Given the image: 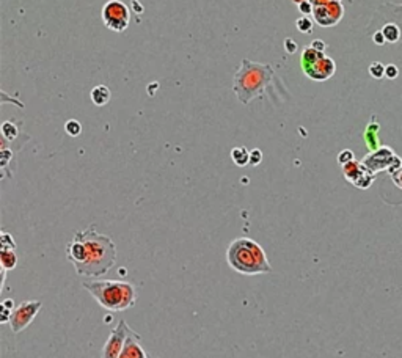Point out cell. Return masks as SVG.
I'll list each match as a JSON object with an SVG mask.
<instances>
[{"mask_svg": "<svg viewBox=\"0 0 402 358\" xmlns=\"http://www.w3.org/2000/svg\"><path fill=\"white\" fill-rule=\"evenodd\" d=\"M391 179L394 181V184L398 185V187H401V189H402V168H401L399 171H396V173H394V175H391Z\"/></svg>", "mask_w": 402, "mask_h": 358, "instance_id": "obj_31", "label": "cell"}, {"mask_svg": "<svg viewBox=\"0 0 402 358\" xmlns=\"http://www.w3.org/2000/svg\"><path fill=\"white\" fill-rule=\"evenodd\" d=\"M401 159H402V157H401Z\"/></svg>", "mask_w": 402, "mask_h": 358, "instance_id": "obj_34", "label": "cell"}, {"mask_svg": "<svg viewBox=\"0 0 402 358\" xmlns=\"http://www.w3.org/2000/svg\"><path fill=\"white\" fill-rule=\"evenodd\" d=\"M297 43L294 41V39L291 38H287L285 39V50L287 52V54H296V50H297Z\"/></svg>", "mask_w": 402, "mask_h": 358, "instance_id": "obj_29", "label": "cell"}, {"mask_svg": "<svg viewBox=\"0 0 402 358\" xmlns=\"http://www.w3.org/2000/svg\"><path fill=\"white\" fill-rule=\"evenodd\" d=\"M261 162H263V152H261V149H258V148L251 149V152H250V163L253 165V167H256V165H259Z\"/></svg>", "mask_w": 402, "mask_h": 358, "instance_id": "obj_26", "label": "cell"}, {"mask_svg": "<svg viewBox=\"0 0 402 358\" xmlns=\"http://www.w3.org/2000/svg\"><path fill=\"white\" fill-rule=\"evenodd\" d=\"M226 264L240 275L272 274L273 267L261 245L250 237H237L226 248Z\"/></svg>", "mask_w": 402, "mask_h": 358, "instance_id": "obj_2", "label": "cell"}, {"mask_svg": "<svg viewBox=\"0 0 402 358\" xmlns=\"http://www.w3.org/2000/svg\"><path fill=\"white\" fill-rule=\"evenodd\" d=\"M379 124L377 123H369V126L365 130V142L368 145V148L371 151L379 149V138H377V132H379Z\"/></svg>", "mask_w": 402, "mask_h": 358, "instance_id": "obj_16", "label": "cell"}, {"mask_svg": "<svg viewBox=\"0 0 402 358\" xmlns=\"http://www.w3.org/2000/svg\"><path fill=\"white\" fill-rule=\"evenodd\" d=\"M119 358H150L148 354L145 352V349L140 344V335L132 331V333L127 336L126 344L123 347V352L119 355Z\"/></svg>", "mask_w": 402, "mask_h": 358, "instance_id": "obj_12", "label": "cell"}, {"mask_svg": "<svg viewBox=\"0 0 402 358\" xmlns=\"http://www.w3.org/2000/svg\"><path fill=\"white\" fill-rule=\"evenodd\" d=\"M352 161H355V156H353V152L351 149H343L338 154V163L341 165V167L346 165V163L352 162Z\"/></svg>", "mask_w": 402, "mask_h": 358, "instance_id": "obj_24", "label": "cell"}, {"mask_svg": "<svg viewBox=\"0 0 402 358\" xmlns=\"http://www.w3.org/2000/svg\"><path fill=\"white\" fill-rule=\"evenodd\" d=\"M333 0H311V3L314 6H319V5H325V3H330Z\"/></svg>", "mask_w": 402, "mask_h": 358, "instance_id": "obj_32", "label": "cell"}, {"mask_svg": "<svg viewBox=\"0 0 402 358\" xmlns=\"http://www.w3.org/2000/svg\"><path fill=\"white\" fill-rule=\"evenodd\" d=\"M132 331L134 330L127 325L126 321L119 319L117 327L110 331L109 338H107V341L102 347V352H100V358H119L127 336H129Z\"/></svg>", "mask_w": 402, "mask_h": 358, "instance_id": "obj_7", "label": "cell"}, {"mask_svg": "<svg viewBox=\"0 0 402 358\" xmlns=\"http://www.w3.org/2000/svg\"><path fill=\"white\" fill-rule=\"evenodd\" d=\"M372 43L376 44V46H384L385 43H386V39H385V36H384V33H382V30H376L372 33Z\"/></svg>", "mask_w": 402, "mask_h": 358, "instance_id": "obj_28", "label": "cell"}, {"mask_svg": "<svg viewBox=\"0 0 402 358\" xmlns=\"http://www.w3.org/2000/svg\"><path fill=\"white\" fill-rule=\"evenodd\" d=\"M91 101L95 105H98V107H104V105H107L110 102V99H112V93L110 90L105 87V85H96L95 88L91 90Z\"/></svg>", "mask_w": 402, "mask_h": 358, "instance_id": "obj_14", "label": "cell"}, {"mask_svg": "<svg viewBox=\"0 0 402 358\" xmlns=\"http://www.w3.org/2000/svg\"><path fill=\"white\" fill-rule=\"evenodd\" d=\"M380 30H382V33H384L386 43H390V44H396L402 39V32L399 29V25L394 24V22L385 24Z\"/></svg>", "mask_w": 402, "mask_h": 358, "instance_id": "obj_15", "label": "cell"}, {"mask_svg": "<svg viewBox=\"0 0 402 358\" xmlns=\"http://www.w3.org/2000/svg\"><path fill=\"white\" fill-rule=\"evenodd\" d=\"M93 298L107 311H126L137 300V288L129 281L112 280H90L82 283Z\"/></svg>", "mask_w": 402, "mask_h": 358, "instance_id": "obj_4", "label": "cell"}, {"mask_svg": "<svg viewBox=\"0 0 402 358\" xmlns=\"http://www.w3.org/2000/svg\"><path fill=\"white\" fill-rule=\"evenodd\" d=\"M388 22L398 24L402 32V3L396 5V3L386 2L384 5H380L376 11V15L372 17L369 27H372L374 32H376V30H380Z\"/></svg>", "mask_w": 402, "mask_h": 358, "instance_id": "obj_10", "label": "cell"}, {"mask_svg": "<svg viewBox=\"0 0 402 358\" xmlns=\"http://www.w3.org/2000/svg\"><path fill=\"white\" fill-rule=\"evenodd\" d=\"M19 135V129L15 121H5L2 124V138L6 142H15Z\"/></svg>", "mask_w": 402, "mask_h": 358, "instance_id": "obj_19", "label": "cell"}, {"mask_svg": "<svg viewBox=\"0 0 402 358\" xmlns=\"http://www.w3.org/2000/svg\"><path fill=\"white\" fill-rule=\"evenodd\" d=\"M65 132L69 137H79L82 134V124H80L77 119H68L65 124Z\"/></svg>", "mask_w": 402, "mask_h": 358, "instance_id": "obj_20", "label": "cell"}, {"mask_svg": "<svg viewBox=\"0 0 402 358\" xmlns=\"http://www.w3.org/2000/svg\"><path fill=\"white\" fill-rule=\"evenodd\" d=\"M231 159L237 167H245L250 163V151L245 146H236L231 149Z\"/></svg>", "mask_w": 402, "mask_h": 358, "instance_id": "obj_17", "label": "cell"}, {"mask_svg": "<svg viewBox=\"0 0 402 358\" xmlns=\"http://www.w3.org/2000/svg\"><path fill=\"white\" fill-rule=\"evenodd\" d=\"M302 71H303L305 76L308 79H311V81L324 82V81H328V79L335 74L336 65H335L333 58L324 55V57H320L318 62H314L308 66H302Z\"/></svg>", "mask_w": 402, "mask_h": 358, "instance_id": "obj_11", "label": "cell"}, {"mask_svg": "<svg viewBox=\"0 0 402 358\" xmlns=\"http://www.w3.org/2000/svg\"><path fill=\"white\" fill-rule=\"evenodd\" d=\"M365 171H366V167L361 162H357V161H352L349 163L343 165V175L351 184L357 182L360 179V176L363 175Z\"/></svg>", "mask_w": 402, "mask_h": 358, "instance_id": "obj_13", "label": "cell"}, {"mask_svg": "<svg viewBox=\"0 0 402 358\" xmlns=\"http://www.w3.org/2000/svg\"><path fill=\"white\" fill-rule=\"evenodd\" d=\"M100 16H102V22L107 29H110L117 33H121L129 27L131 10L121 0H109L102 6Z\"/></svg>", "mask_w": 402, "mask_h": 358, "instance_id": "obj_5", "label": "cell"}, {"mask_svg": "<svg viewBox=\"0 0 402 358\" xmlns=\"http://www.w3.org/2000/svg\"><path fill=\"white\" fill-rule=\"evenodd\" d=\"M299 6V10H300V13L303 16H308V15H313V10H314V5L311 3V0H306V2H302L300 5H297Z\"/></svg>", "mask_w": 402, "mask_h": 358, "instance_id": "obj_27", "label": "cell"}, {"mask_svg": "<svg viewBox=\"0 0 402 358\" xmlns=\"http://www.w3.org/2000/svg\"><path fill=\"white\" fill-rule=\"evenodd\" d=\"M0 262H2V269L5 270H13L17 266V255L15 250H2L0 251Z\"/></svg>", "mask_w": 402, "mask_h": 358, "instance_id": "obj_18", "label": "cell"}, {"mask_svg": "<svg viewBox=\"0 0 402 358\" xmlns=\"http://www.w3.org/2000/svg\"><path fill=\"white\" fill-rule=\"evenodd\" d=\"M368 71H369L371 77H374V79H382V77H385V66L382 65L380 62H374V63H371L369 68H368Z\"/></svg>", "mask_w": 402, "mask_h": 358, "instance_id": "obj_23", "label": "cell"}, {"mask_svg": "<svg viewBox=\"0 0 402 358\" xmlns=\"http://www.w3.org/2000/svg\"><path fill=\"white\" fill-rule=\"evenodd\" d=\"M314 21L320 27H333L336 25L344 16V6L341 0H333L330 3L314 6L313 10Z\"/></svg>", "mask_w": 402, "mask_h": 358, "instance_id": "obj_8", "label": "cell"}, {"mask_svg": "<svg viewBox=\"0 0 402 358\" xmlns=\"http://www.w3.org/2000/svg\"><path fill=\"white\" fill-rule=\"evenodd\" d=\"M399 76V69H398V66L396 65H386L385 66V77L386 79H390V81H394Z\"/></svg>", "mask_w": 402, "mask_h": 358, "instance_id": "obj_25", "label": "cell"}, {"mask_svg": "<svg viewBox=\"0 0 402 358\" xmlns=\"http://www.w3.org/2000/svg\"><path fill=\"white\" fill-rule=\"evenodd\" d=\"M273 77H275V71L272 69L270 65L250 62L244 58L240 68L234 74V95L242 104H249L253 99L264 95Z\"/></svg>", "mask_w": 402, "mask_h": 358, "instance_id": "obj_3", "label": "cell"}, {"mask_svg": "<svg viewBox=\"0 0 402 358\" xmlns=\"http://www.w3.org/2000/svg\"><path fill=\"white\" fill-rule=\"evenodd\" d=\"M292 2L296 3V5H300L302 2H306V0H292Z\"/></svg>", "mask_w": 402, "mask_h": 358, "instance_id": "obj_33", "label": "cell"}, {"mask_svg": "<svg viewBox=\"0 0 402 358\" xmlns=\"http://www.w3.org/2000/svg\"><path fill=\"white\" fill-rule=\"evenodd\" d=\"M85 245V260L76 266V272L82 277L99 278L105 275L117 262V245L109 236L96 231L95 225L74 233Z\"/></svg>", "mask_w": 402, "mask_h": 358, "instance_id": "obj_1", "label": "cell"}, {"mask_svg": "<svg viewBox=\"0 0 402 358\" xmlns=\"http://www.w3.org/2000/svg\"><path fill=\"white\" fill-rule=\"evenodd\" d=\"M398 159V156L394 154V151L388 146H380L379 149L376 151H371L369 154H366L363 157V161L361 163L365 165V167L371 171V173H379V171H384L391 167L394 163V161Z\"/></svg>", "mask_w": 402, "mask_h": 358, "instance_id": "obj_9", "label": "cell"}, {"mask_svg": "<svg viewBox=\"0 0 402 358\" xmlns=\"http://www.w3.org/2000/svg\"><path fill=\"white\" fill-rule=\"evenodd\" d=\"M41 307H43L41 300H27V302L19 303L17 307L13 309L10 322H8L13 333L17 335L29 327L33 322V319L36 317V314L41 311Z\"/></svg>", "mask_w": 402, "mask_h": 358, "instance_id": "obj_6", "label": "cell"}, {"mask_svg": "<svg viewBox=\"0 0 402 358\" xmlns=\"http://www.w3.org/2000/svg\"><path fill=\"white\" fill-rule=\"evenodd\" d=\"M296 27L302 33H311L313 30V21L308 16H302L296 21Z\"/></svg>", "mask_w": 402, "mask_h": 358, "instance_id": "obj_21", "label": "cell"}, {"mask_svg": "<svg viewBox=\"0 0 402 358\" xmlns=\"http://www.w3.org/2000/svg\"><path fill=\"white\" fill-rule=\"evenodd\" d=\"M310 46H311L313 49L319 50V52H325V49H327V44L322 41V39H314V41Z\"/></svg>", "mask_w": 402, "mask_h": 358, "instance_id": "obj_30", "label": "cell"}, {"mask_svg": "<svg viewBox=\"0 0 402 358\" xmlns=\"http://www.w3.org/2000/svg\"><path fill=\"white\" fill-rule=\"evenodd\" d=\"M0 248L2 250H16V241L13 239V236L10 233H2V237H0Z\"/></svg>", "mask_w": 402, "mask_h": 358, "instance_id": "obj_22", "label": "cell"}]
</instances>
